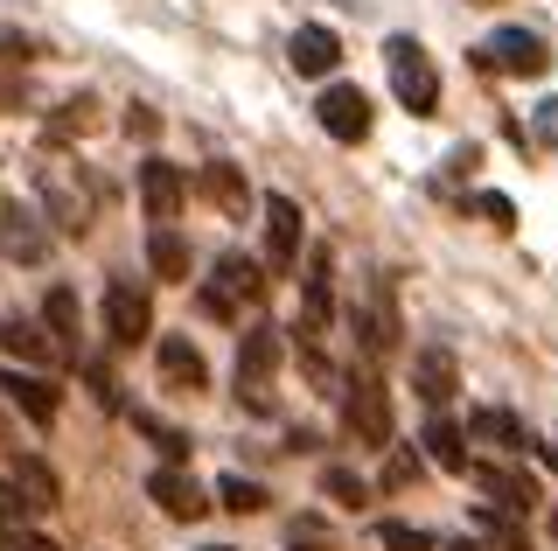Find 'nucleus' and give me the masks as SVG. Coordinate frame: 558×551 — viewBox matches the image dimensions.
<instances>
[{"instance_id": "29", "label": "nucleus", "mask_w": 558, "mask_h": 551, "mask_svg": "<svg viewBox=\"0 0 558 551\" xmlns=\"http://www.w3.org/2000/svg\"><path fill=\"white\" fill-rule=\"evenodd\" d=\"M217 495H223V510H238V516H258V510H266V489H258V481H244V475H223Z\"/></svg>"}, {"instance_id": "31", "label": "nucleus", "mask_w": 558, "mask_h": 551, "mask_svg": "<svg viewBox=\"0 0 558 551\" xmlns=\"http://www.w3.org/2000/svg\"><path fill=\"white\" fill-rule=\"evenodd\" d=\"M377 544L384 551H433L426 530H412V524H377Z\"/></svg>"}, {"instance_id": "37", "label": "nucleus", "mask_w": 558, "mask_h": 551, "mask_svg": "<svg viewBox=\"0 0 558 551\" xmlns=\"http://www.w3.org/2000/svg\"><path fill=\"white\" fill-rule=\"evenodd\" d=\"M537 454H545V468H558V440H545V446H537Z\"/></svg>"}, {"instance_id": "6", "label": "nucleus", "mask_w": 558, "mask_h": 551, "mask_svg": "<svg viewBox=\"0 0 558 551\" xmlns=\"http://www.w3.org/2000/svg\"><path fill=\"white\" fill-rule=\"evenodd\" d=\"M105 335H112V350H133V342L154 335L147 286H133V280H112V286H105Z\"/></svg>"}, {"instance_id": "14", "label": "nucleus", "mask_w": 558, "mask_h": 551, "mask_svg": "<svg viewBox=\"0 0 558 551\" xmlns=\"http://www.w3.org/2000/svg\"><path fill=\"white\" fill-rule=\"evenodd\" d=\"M147 495H154V503H161V510L174 516V524H196V516L209 510V495L196 489V475H182L174 461H168V468H154V475H147Z\"/></svg>"}, {"instance_id": "18", "label": "nucleus", "mask_w": 558, "mask_h": 551, "mask_svg": "<svg viewBox=\"0 0 558 551\" xmlns=\"http://www.w3.org/2000/svg\"><path fill=\"white\" fill-rule=\"evenodd\" d=\"M336 57H342V42H336V28H293V42H287V63H293V71H301V77H328V71H336Z\"/></svg>"}, {"instance_id": "4", "label": "nucleus", "mask_w": 558, "mask_h": 551, "mask_svg": "<svg viewBox=\"0 0 558 551\" xmlns=\"http://www.w3.org/2000/svg\"><path fill=\"white\" fill-rule=\"evenodd\" d=\"M342 433L356 446H391V391H384L377 370L349 377V399H342Z\"/></svg>"}, {"instance_id": "35", "label": "nucleus", "mask_w": 558, "mask_h": 551, "mask_svg": "<svg viewBox=\"0 0 558 551\" xmlns=\"http://www.w3.org/2000/svg\"><path fill=\"white\" fill-rule=\"evenodd\" d=\"M293 551H336V544L314 538V524H293Z\"/></svg>"}, {"instance_id": "2", "label": "nucleus", "mask_w": 558, "mask_h": 551, "mask_svg": "<svg viewBox=\"0 0 558 551\" xmlns=\"http://www.w3.org/2000/svg\"><path fill=\"white\" fill-rule=\"evenodd\" d=\"M384 71H391V91H398V106H405L412 119H433V112H440V71H433V57L412 36H391V42H384Z\"/></svg>"}, {"instance_id": "39", "label": "nucleus", "mask_w": 558, "mask_h": 551, "mask_svg": "<svg viewBox=\"0 0 558 551\" xmlns=\"http://www.w3.org/2000/svg\"><path fill=\"white\" fill-rule=\"evenodd\" d=\"M551 538H558V510H551Z\"/></svg>"}, {"instance_id": "34", "label": "nucleus", "mask_w": 558, "mask_h": 551, "mask_svg": "<svg viewBox=\"0 0 558 551\" xmlns=\"http://www.w3.org/2000/svg\"><path fill=\"white\" fill-rule=\"evenodd\" d=\"M126 133H133V140H154V133H161V119H154V106H126Z\"/></svg>"}, {"instance_id": "19", "label": "nucleus", "mask_w": 558, "mask_h": 551, "mask_svg": "<svg viewBox=\"0 0 558 551\" xmlns=\"http://www.w3.org/2000/svg\"><path fill=\"white\" fill-rule=\"evenodd\" d=\"M161 384L168 391H203L209 384V364L189 335H161Z\"/></svg>"}, {"instance_id": "26", "label": "nucleus", "mask_w": 558, "mask_h": 551, "mask_svg": "<svg viewBox=\"0 0 558 551\" xmlns=\"http://www.w3.org/2000/svg\"><path fill=\"white\" fill-rule=\"evenodd\" d=\"M475 524L496 538V551H531V538H523V516L502 510V503H475Z\"/></svg>"}, {"instance_id": "28", "label": "nucleus", "mask_w": 558, "mask_h": 551, "mask_svg": "<svg viewBox=\"0 0 558 551\" xmlns=\"http://www.w3.org/2000/svg\"><path fill=\"white\" fill-rule=\"evenodd\" d=\"M133 433H147V440L174 461V468L189 461V433H174V426H168V419H154V412H133Z\"/></svg>"}, {"instance_id": "23", "label": "nucleus", "mask_w": 558, "mask_h": 551, "mask_svg": "<svg viewBox=\"0 0 558 551\" xmlns=\"http://www.w3.org/2000/svg\"><path fill=\"white\" fill-rule=\"evenodd\" d=\"M468 475H475L502 510H517V516H523V510H537V481H531V475H517V468H468Z\"/></svg>"}, {"instance_id": "20", "label": "nucleus", "mask_w": 558, "mask_h": 551, "mask_svg": "<svg viewBox=\"0 0 558 551\" xmlns=\"http://www.w3.org/2000/svg\"><path fill=\"white\" fill-rule=\"evenodd\" d=\"M468 433H475V440H496V446H510V454H537L531 426H523L517 412H502V405H475V412H468Z\"/></svg>"}, {"instance_id": "36", "label": "nucleus", "mask_w": 558, "mask_h": 551, "mask_svg": "<svg viewBox=\"0 0 558 551\" xmlns=\"http://www.w3.org/2000/svg\"><path fill=\"white\" fill-rule=\"evenodd\" d=\"M537 133H545V140L558 147V98H551V106H537Z\"/></svg>"}, {"instance_id": "3", "label": "nucleus", "mask_w": 558, "mask_h": 551, "mask_svg": "<svg viewBox=\"0 0 558 551\" xmlns=\"http://www.w3.org/2000/svg\"><path fill=\"white\" fill-rule=\"evenodd\" d=\"M279 329L272 321H252L244 329V342H238V399H244V412H272V370H279Z\"/></svg>"}, {"instance_id": "12", "label": "nucleus", "mask_w": 558, "mask_h": 551, "mask_svg": "<svg viewBox=\"0 0 558 551\" xmlns=\"http://www.w3.org/2000/svg\"><path fill=\"white\" fill-rule=\"evenodd\" d=\"M0 391H8V399L22 405V412H28L35 426H57L63 399H57V384H49L43 370H28V364H0Z\"/></svg>"}, {"instance_id": "24", "label": "nucleus", "mask_w": 558, "mask_h": 551, "mask_svg": "<svg viewBox=\"0 0 558 551\" xmlns=\"http://www.w3.org/2000/svg\"><path fill=\"white\" fill-rule=\"evenodd\" d=\"M203 188H209V203H217L223 217H244V203H252V188H244V175L231 161H209L203 168Z\"/></svg>"}, {"instance_id": "1", "label": "nucleus", "mask_w": 558, "mask_h": 551, "mask_svg": "<svg viewBox=\"0 0 558 551\" xmlns=\"http://www.w3.org/2000/svg\"><path fill=\"white\" fill-rule=\"evenodd\" d=\"M252 301H266V266H258L252 252H223L217 266H209L196 307H203L209 321H244V307H252Z\"/></svg>"}, {"instance_id": "38", "label": "nucleus", "mask_w": 558, "mask_h": 551, "mask_svg": "<svg viewBox=\"0 0 558 551\" xmlns=\"http://www.w3.org/2000/svg\"><path fill=\"white\" fill-rule=\"evenodd\" d=\"M453 551H488V544H475V538H461V544H453Z\"/></svg>"}, {"instance_id": "13", "label": "nucleus", "mask_w": 558, "mask_h": 551, "mask_svg": "<svg viewBox=\"0 0 558 551\" xmlns=\"http://www.w3.org/2000/svg\"><path fill=\"white\" fill-rule=\"evenodd\" d=\"M266 266L272 272L301 266V203L293 196H266Z\"/></svg>"}, {"instance_id": "10", "label": "nucleus", "mask_w": 558, "mask_h": 551, "mask_svg": "<svg viewBox=\"0 0 558 551\" xmlns=\"http://www.w3.org/2000/svg\"><path fill=\"white\" fill-rule=\"evenodd\" d=\"M0 350H8V364H57L63 356V342L49 335V321H28V315H0ZM70 364V356H63Z\"/></svg>"}, {"instance_id": "25", "label": "nucleus", "mask_w": 558, "mask_h": 551, "mask_svg": "<svg viewBox=\"0 0 558 551\" xmlns=\"http://www.w3.org/2000/svg\"><path fill=\"white\" fill-rule=\"evenodd\" d=\"M356 335H363V356H371V364H384V356L398 350V321H391V307H363L356 315Z\"/></svg>"}, {"instance_id": "40", "label": "nucleus", "mask_w": 558, "mask_h": 551, "mask_svg": "<svg viewBox=\"0 0 558 551\" xmlns=\"http://www.w3.org/2000/svg\"><path fill=\"white\" fill-rule=\"evenodd\" d=\"M0 440H8V419H0Z\"/></svg>"}, {"instance_id": "27", "label": "nucleus", "mask_w": 558, "mask_h": 551, "mask_svg": "<svg viewBox=\"0 0 558 551\" xmlns=\"http://www.w3.org/2000/svg\"><path fill=\"white\" fill-rule=\"evenodd\" d=\"M426 446H433V461H440L447 475H468V433L453 419H433L426 426Z\"/></svg>"}, {"instance_id": "15", "label": "nucleus", "mask_w": 558, "mask_h": 551, "mask_svg": "<svg viewBox=\"0 0 558 551\" xmlns=\"http://www.w3.org/2000/svg\"><path fill=\"white\" fill-rule=\"evenodd\" d=\"M8 481H14V495H22L28 516H49V510L63 503V481L49 475V461H35V454H14L8 461Z\"/></svg>"}, {"instance_id": "7", "label": "nucleus", "mask_w": 558, "mask_h": 551, "mask_svg": "<svg viewBox=\"0 0 558 551\" xmlns=\"http://www.w3.org/2000/svg\"><path fill=\"white\" fill-rule=\"evenodd\" d=\"M336 321V252L328 245H314L307 252V280H301V335H307V350H314V335Z\"/></svg>"}, {"instance_id": "5", "label": "nucleus", "mask_w": 558, "mask_h": 551, "mask_svg": "<svg viewBox=\"0 0 558 551\" xmlns=\"http://www.w3.org/2000/svg\"><path fill=\"white\" fill-rule=\"evenodd\" d=\"M475 63L496 71V77H545L551 49H545V36H531V28H496V36H482Z\"/></svg>"}, {"instance_id": "9", "label": "nucleus", "mask_w": 558, "mask_h": 551, "mask_svg": "<svg viewBox=\"0 0 558 551\" xmlns=\"http://www.w3.org/2000/svg\"><path fill=\"white\" fill-rule=\"evenodd\" d=\"M140 203H147L154 223H174L182 203H189V175L174 161H161V154H147V161H140Z\"/></svg>"}, {"instance_id": "11", "label": "nucleus", "mask_w": 558, "mask_h": 551, "mask_svg": "<svg viewBox=\"0 0 558 551\" xmlns=\"http://www.w3.org/2000/svg\"><path fill=\"white\" fill-rule=\"evenodd\" d=\"M0 252H8L14 266H43V258H49L43 210H28V203H8V210H0Z\"/></svg>"}, {"instance_id": "41", "label": "nucleus", "mask_w": 558, "mask_h": 551, "mask_svg": "<svg viewBox=\"0 0 558 551\" xmlns=\"http://www.w3.org/2000/svg\"><path fill=\"white\" fill-rule=\"evenodd\" d=\"M209 551H223V544H209Z\"/></svg>"}, {"instance_id": "8", "label": "nucleus", "mask_w": 558, "mask_h": 551, "mask_svg": "<svg viewBox=\"0 0 558 551\" xmlns=\"http://www.w3.org/2000/svg\"><path fill=\"white\" fill-rule=\"evenodd\" d=\"M314 119H322L328 140H371V98L356 91V84H328L322 98H314Z\"/></svg>"}, {"instance_id": "17", "label": "nucleus", "mask_w": 558, "mask_h": 551, "mask_svg": "<svg viewBox=\"0 0 558 551\" xmlns=\"http://www.w3.org/2000/svg\"><path fill=\"white\" fill-rule=\"evenodd\" d=\"M43 203H49V217H57V231H84V223H92V196L70 182V168H43Z\"/></svg>"}, {"instance_id": "22", "label": "nucleus", "mask_w": 558, "mask_h": 551, "mask_svg": "<svg viewBox=\"0 0 558 551\" xmlns=\"http://www.w3.org/2000/svg\"><path fill=\"white\" fill-rule=\"evenodd\" d=\"M43 321H49V335L63 342V356H70V364H84V350H77V329H84V315H77V294H70V286H49V301H43Z\"/></svg>"}, {"instance_id": "32", "label": "nucleus", "mask_w": 558, "mask_h": 551, "mask_svg": "<svg viewBox=\"0 0 558 551\" xmlns=\"http://www.w3.org/2000/svg\"><path fill=\"white\" fill-rule=\"evenodd\" d=\"M84 377H92L98 405H105V412H119V384H112V370H105V364H92V356H84Z\"/></svg>"}, {"instance_id": "30", "label": "nucleus", "mask_w": 558, "mask_h": 551, "mask_svg": "<svg viewBox=\"0 0 558 551\" xmlns=\"http://www.w3.org/2000/svg\"><path fill=\"white\" fill-rule=\"evenodd\" d=\"M322 489L336 495V503H349V510H356V503H371V481H363L356 468H328V475H322Z\"/></svg>"}, {"instance_id": "21", "label": "nucleus", "mask_w": 558, "mask_h": 551, "mask_svg": "<svg viewBox=\"0 0 558 551\" xmlns=\"http://www.w3.org/2000/svg\"><path fill=\"white\" fill-rule=\"evenodd\" d=\"M147 266H154V280H189V237L174 223H154L147 231Z\"/></svg>"}, {"instance_id": "16", "label": "nucleus", "mask_w": 558, "mask_h": 551, "mask_svg": "<svg viewBox=\"0 0 558 551\" xmlns=\"http://www.w3.org/2000/svg\"><path fill=\"white\" fill-rule=\"evenodd\" d=\"M412 391L426 399L433 412H440L453 391H461V370H453V350H440V342H426V350L412 356Z\"/></svg>"}, {"instance_id": "33", "label": "nucleus", "mask_w": 558, "mask_h": 551, "mask_svg": "<svg viewBox=\"0 0 558 551\" xmlns=\"http://www.w3.org/2000/svg\"><path fill=\"white\" fill-rule=\"evenodd\" d=\"M418 481V454H391V468H384V489H412Z\"/></svg>"}]
</instances>
